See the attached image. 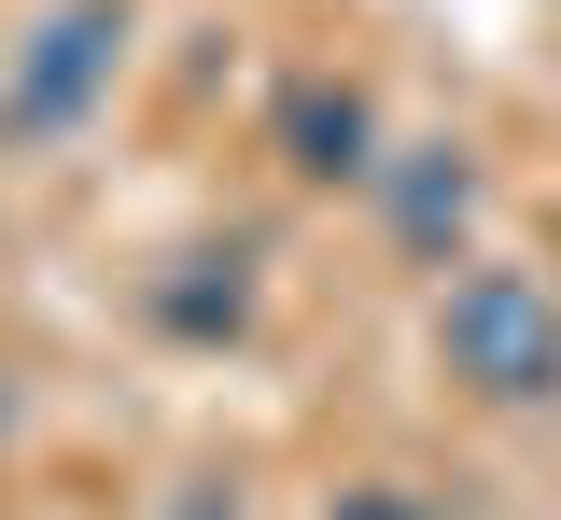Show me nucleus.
Listing matches in <instances>:
<instances>
[{"instance_id":"1","label":"nucleus","mask_w":561,"mask_h":520,"mask_svg":"<svg viewBox=\"0 0 561 520\" xmlns=\"http://www.w3.org/2000/svg\"><path fill=\"white\" fill-rule=\"evenodd\" d=\"M435 366L463 380L478 408H548L561 394V282H534V268H463L435 296Z\"/></svg>"},{"instance_id":"5","label":"nucleus","mask_w":561,"mask_h":520,"mask_svg":"<svg viewBox=\"0 0 561 520\" xmlns=\"http://www.w3.org/2000/svg\"><path fill=\"white\" fill-rule=\"evenodd\" d=\"M323 520H449V507H421V493H337Z\"/></svg>"},{"instance_id":"2","label":"nucleus","mask_w":561,"mask_h":520,"mask_svg":"<svg viewBox=\"0 0 561 520\" xmlns=\"http://www.w3.org/2000/svg\"><path fill=\"white\" fill-rule=\"evenodd\" d=\"M127 43H140V14L127 0H57L28 43H14V71H0V155H43L70 142L99 99H113V71H127Z\"/></svg>"},{"instance_id":"3","label":"nucleus","mask_w":561,"mask_h":520,"mask_svg":"<svg viewBox=\"0 0 561 520\" xmlns=\"http://www.w3.org/2000/svg\"><path fill=\"white\" fill-rule=\"evenodd\" d=\"M267 127H280V169H295V183H379V113H365V84L295 71Z\"/></svg>"},{"instance_id":"4","label":"nucleus","mask_w":561,"mask_h":520,"mask_svg":"<svg viewBox=\"0 0 561 520\" xmlns=\"http://www.w3.org/2000/svg\"><path fill=\"white\" fill-rule=\"evenodd\" d=\"M379 183H393V239H408V253H463V225H478V169H463L449 142L379 155Z\"/></svg>"},{"instance_id":"6","label":"nucleus","mask_w":561,"mask_h":520,"mask_svg":"<svg viewBox=\"0 0 561 520\" xmlns=\"http://www.w3.org/2000/svg\"><path fill=\"white\" fill-rule=\"evenodd\" d=\"M0 450H14V366H0Z\"/></svg>"}]
</instances>
